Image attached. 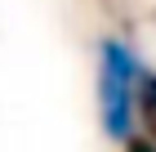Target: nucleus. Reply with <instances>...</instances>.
<instances>
[{
  "instance_id": "7ed1b4c3",
  "label": "nucleus",
  "mask_w": 156,
  "mask_h": 152,
  "mask_svg": "<svg viewBox=\"0 0 156 152\" xmlns=\"http://www.w3.org/2000/svg\"><path fill=\"white\" fill-rule=\"evenodd\" d=\"M129 152H156L152 139H129Z\"/></svg>"
},
{
  "instance_id": "f03ea898",
  "label": "nucleus",
  "mask_w": 156,
  "mask_h": 152,
  "mask_svg": "<svg viewBox=\"0 0 156 152\" xmlns=\"http://www.w3.org/2000/svg\"><path fill=\"white\" fill-rule=\"evenodd\" d=\"M138 112H143L147 134L156 139V76H143V85H138Z\"/></svg>"
},
{
  "instance_id": "f257e3e1",
  "label": "nucleus",
  "mask_w": 156,
  "mask_h": 152,
  "mask_svg": "<svg viewBox=\"0 0 156 152\" xmlns=\"http://www.w3.org/2000/svg\"><path fill=\"white\" fill-rule=\"evenodd\" d=\"M98 103L103 125L112 139H129V112H134V54L116 40L103 45V72H98Z\"/></svg>"
}]
</instances>
